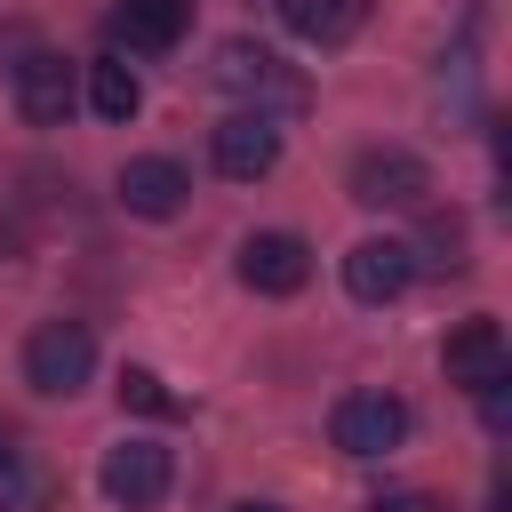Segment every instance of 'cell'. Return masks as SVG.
<instances>
[{
    "instance_id": "cell-1",
    "label": "cell",
    "mask_w": 512,
    "mask_h": 512,
    "mask_svg": "<svg viewBox=\"0 0 512 512\" xmlns=\"http://www.w3.org/2000/svg\"><path fill=\"white\" fill-rule=\"evenodd\" d=\"M88 368H96V336H88L80 320H40V328L24 336V384H32V392L72 400V392L88 384Z\"/></svg>"
},
{
    "instance_id": "cell-2",
    "label": "cell",
    "mask_w": 512,
    "mask_h": 512,
    "mask_svg": "<svg viewBox=\"0 0 512 512\" xmlns=\"http://www.w3.org/2000/svg\"><path fill=\"white\" fill-rule=\"evenodd\" d=\"M216 88L256 96V112H264V104H280V112L304 104V80H296L272 48H256V40H224V48H216ZM264 120H272V112H264Z\"/></svg>"
},
{
    "instance_id": "cell-3",
    "label": "cell",
    "mask_w": 512,
    "mask_h": 512,
    "mask_svg": "<svg viewBox=\"0 0 512 512\" xmlns=\"http://www.w3.org/2000/svg\"><path fill=\"white\" fill-rule=\"evenodd\" d=\"M328 432H336L344 456H392L408 440V400L400 392H344L336 416H328Z\"/></svg>"
},
{
    "instance_id": "cell-4",
    "label": "cell",
    "mask_w": 512,
    "mask_h": 512,
    "mask_svg": "<svg viewBox=\"0 0 512 512\" xmlns=\"http://www.w3.org/2000/svg\"><path fill=\"white\" fill-rule=\"evenodd\" d=\"M424 192H432V168L400 144H368L352 160V200L360 208H424Z\"/></svg>"
},
{
    "instance_id": "cell-5",
    "label": "cell",
    "mask_w": 512,
    "mask_h": 512,
    "mask_svg": "<svg viewBox=\"0 0 512 512\" xmlns=\"http://www.w3.org/2000/svg\"><path fill=\"white\" fill-rule=\"evenodd\" d=\"M440 368H448V384H456V392H488V384H504V376H512V344H504V328L480 312V320H456V328H448Z\"/></svg>"
},
{
    "instance_id": "cell-6",
    "label": "cell",
    "mask_w": 512,
    "mask_h": 512,
    "mask_svg": "<svg viewBox=\"0 0 512 512\" xmlns=\"http://www.w3.org/2000/svg\"><path fill=\"white\" fill-rule=\"evenodd\" d=\"M104 496L120 504V512H152L160 496H168V480H176V464H168V448L160 440H120V448H104Z\"/></svg>"
},
{
    "instance_id": "cell-7",
    "label": "cell",
    "mask_w": 512,
    "mask_h": 512,
    "mask_svg": "<svg viewBox=\"0 0 512 512\" xmlns=\"http://www.w3.org/2000/svg\"><path fill=\"white\" fill-rule=\"evenodd\" d=\"M208 160H216V176H232V184H256V176H272V168H280V128H272L264 112H232V120L216 128Z\"/></svg>"
},
{
    "instance_id": "cell-8",
    "label": "cell",
    "mask_w": 512,
    "mask_h": 512,
    "mask_svg": "<svg viewBox=\"0 0 512 512\" xmlns=\"http://www.w3.org/2000/svg\"><path fill=\"white\" fill-rule=\"evenodd\" d=\"M240 280H248L256 296H296V288L312 280V248H304L296 232H248V240H240Z\"/></svg>"
},
{
    "instance_id": "cell-9",
    "label": "cell",
    "mask_w": 512,
    "mask_h": 512,
    "mask_svg": "<svg viewBox=\"0 0 512 512\" xmlns=\"http://www.w3.org/2000/svg\"><path fill=\"white\" fill-rule=\"evenodd\" d=\"M408 280H416V248H408V240H352V248H344V288H352V304H392Z\"/></svg>"
},
{
    "instance_id": "cell-10",
    "label": "cell",
    "mask_w": 512,
    "mask_h": 512,
    "mask_svg": "<svg viewBox=\"0 0 512 512\" xmlns=\"http://www.w3.org/2000/svg\"><path fill=\"white\" fill-rule=\"evenodd\" d=\"M104 24H112V40H120V48L160 56V48H176V40L192 32V0H120Z\"/></svg>"
},
{
    "instance_id": "cell-11",
    "label": "cell",
    "mask_w": 512,
    "mask_h": 512,
    "mask_svg": "<svg viewBox=\"0 0 512 512\" xmlns=\"http://www.w3.org/2000/svg\"><path fill=\"white\" fill-rule=\"evenodd\" d=\"M16 112H24L32 128H64V112H72V64L48 56V48H32V56L16 64Z\"/></svg>"
},
{
    "instance_id": "cell-12",
    "label": "cell",
    "mask_w": 512,
    "mask_h": 512,
    "mask_svg": "<svg viewBox=\"0 0 512 512\" xmlns=\"http://www.w3.org/2000/svg\"><path fill=\"white\" fill-rule=\"evenodd\" d=\"M184 192H192V176H184L168 152H144V160L120 168V208H128V216H176Z\"/></svg>"
},
{
    "instance_id": "cell-13",
    "label": "cell",
    "mask_w": 512,
    "mask_h": 512,
    "mask_svg": "<svg viewBox=\"0 0 512 512\" xmlns=\"http://www.w3.org/2000/svg\"><path fill=\"white\" fill-rule=\"evenodd\" d=\"M280 8V24L296 32V40H312V48H344L360 24H368V0H272Z\"/></svg>"
},
{
    "instance_id": "cell-14",
    "label": "cell",
    "mask_w": 512,
    "mask_h": 512,
    "mask_svg": "<svg viewBox=\"0 0 512 512\" xmlns=\"http://www.w3.org/2000/svg\"><path fill=\"white\" fill-rule=\"evenodd\" d=\"M88 104H96L104 120H136V104H144V80H136L120 56H96V64H88Z\"/></svg>"
},
{
    "instance_id": "cell-15",
    "label": "cell",
    "mask_w": 512,
    "mask_h": 512,
    "mask_svg": "<svg viewBox=\"0 0 512 512\" xmlns=\"http://www.w3.org/2000/svg\"><path fill=\"white\" fill-rule=\"evenodd\" d=\"M120 408H136V416H176V392H168L152 368H120Z\"/></svg>"
},
{
    "instance_id": "cell-16",
    "label": "cell",
    "mask_w": 512,
    "mask_h": 512,
    "mask_svg": "<svg viewBox=\"0 0 512 512\" xmlns=\"http://www.w3.org/2000/svg\"><path fill=\"white\" fill-rule=\"evenodd\" d=\"M32 504H40L32 464H24V448H16V440H0V512H32Z\"/></svg>"
},
{
    "instance_id": "cell-17",
    "label": "cell",
    "mask_w": 512,
    "mask_h": 512,
    "mask_svg": "<svg viewBox=\"0 0 512 512\" xmlns=\"http://www.w3.org/2000/svg\"><path fill=\"white\" fill-rule=\"evenodd\" d=\"M416 264L456 272V264H464V216H432V224H424V256H416Z\"/></svg>"
},
{
    "instance_id": "cell-18",
    "label": "cell",
    "mask_w": 512,
    "mask_h": 512,
    "mask_svg": "<svg viewBox=\"0 0 512 512\" xmlns=\"http://www.w3.org/2000/svg\"><path fill=\"white\" fill-rule=\"evenodd\" d=\"M368 512H448V504H440L432 488H400V496H376Z\"/></svg>"
},
{
    "instance_id": "cell-19",
    "label": "cell",
    "mask_w": 512,
    "mask_h": 512,
    "mask_svg": "<svg viewBox=\"0 0 512 512\" xmlns=\"http://www.w3.org/2000/svg\"><path fill=\"white\" fill-rule=\"evenodd\" d=\"M488 512H512V488H504V480L488 488Z\"/></svg>"
},
{
    "instance_id": "cell-20",
    "label": "cell",
    "mask_w": 512,
    "mask_h": 512,
    "mask_svg": "<svg viewBox=\"0 0 512 512\" xmlns=\"http://www.w3.org/2000/svg\"><path fill=\"white\" fill-rule=\"evenodd\" d=\"M232 512H288V504H264V496H248V504H232Z\"/></svg>"
}]
</instances>
